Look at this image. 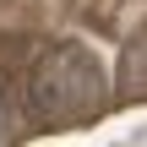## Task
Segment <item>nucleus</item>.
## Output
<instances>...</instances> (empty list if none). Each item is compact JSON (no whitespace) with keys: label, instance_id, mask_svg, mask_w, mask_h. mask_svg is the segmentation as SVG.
<instances>
[{"label":"nucleus","instance_id":"1","mask_svg":"<svg viewBox=\"0 0 147 147\" xmlns=\"http://www.w3.org/2000/svg\"><path fill=\"white\" fill-rule=\"evenodd\" d=\"M87 93H93V65H87V55H76V49L44 55V65L33 71V104H38L44 115L76 109V104H87Z\"/></svg>","mask_w":147,"mask_h":147},{"label":"nucleus","instance_id":"2","mask_svg":"<svg viewBox=\"0 0 147 147\" xmlns=\"http://www.w3.org/2000/svg\"><path fill=\"white\" fill-rule=\"evenodd\" d=\"M5 125H11V109H5V93H0V136H5Z\"/></svg>","mask_w":147,"mask_h":147}]
</instances>
